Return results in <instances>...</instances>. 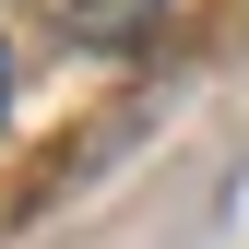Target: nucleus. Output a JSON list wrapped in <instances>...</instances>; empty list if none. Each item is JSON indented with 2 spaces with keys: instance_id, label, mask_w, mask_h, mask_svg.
Instances as JSON below:
<instances>
[{
  "instance_id": "nucleus-1",
  "label": "nucleus",
  "mask_w": 249,
  "mask_h": 249,
  "mask_svg": "<svg viewBox=\"0 0 249 249\" xmlns=\"http://www.w3.org/2000/svg\"><path fill=\"white\" fill-rule=\"evenodd\" d=\"M154 24H166V0H59V36L95 48V59H131Z\"/></svg>"
},
{
  "instance_id": "nucleus-2",
  "label": "nucleus",
  "mask_w": 249,
  "mask_h": 249,
  "mask_svg": "<svg viewBox=\"0 0 249 249\" xmlns=\"http://www.w3.org/2000/svg\"><path fill=\"white\" fill-rule=\"evenodd\" d=\"M0 95H12V48H0Z\"/></svg>"
}]
</instances>
